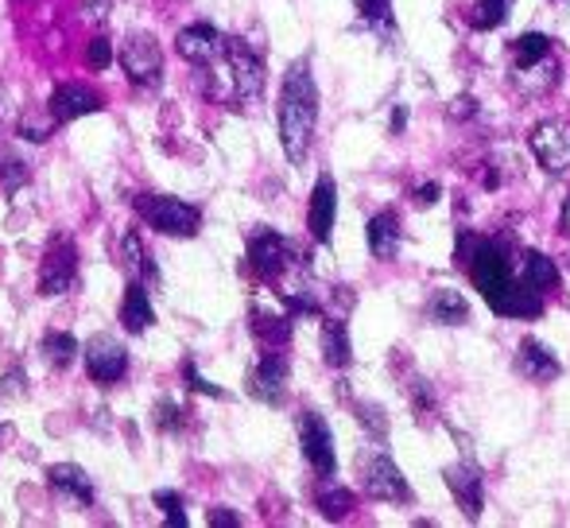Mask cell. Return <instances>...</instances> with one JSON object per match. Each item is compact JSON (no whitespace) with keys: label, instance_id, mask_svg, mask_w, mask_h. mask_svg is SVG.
<instances>
[{"label":"cell","instance_id":"1","mask_svg":"<svg viewBox=\"0 0 570 528\" xmlns=\"http://www.w3.org/2000/svg\"><path fill=\"white\" fill-rule=\"evenodd\" d=\"M458 264L470 272V280L478 284V292L485 295V303L497 315L509 319H540L543 315V292H535L524 276L520 264L512 261L517 250L501 237H473L470 229L458 234Z\"/></svg>","mask_w":570,"mask_h":528},{"label":"cell","instance_id":"2","mask_svg":"<svg viewBox=\"0 0 570 528\" xmlns=\"http://www.w3.org/2000/svg\"><path fill=\"white\" fill-rule=\"evenodd\" d=\"M318 125V86L307 59H295L279 86V144L295 167L307 164Z\"/></svg>","mask_w":570,"mask_h":528},{"label":"cell","instance_id":"3","mask_svg":"<svg viewBox=\"0 0 570 528\" xmlns=\"http://www.w3.org/2000/svg\"><path fill=\"white\" fill-rule=\"evenodd\" d=\"M136 214L164 237H195L203 229V211L175 195H136Z\"/></svg>","mask_w":570,"mask_h":528},{"label":"cell","instance_id":"4","mask_svg":"<svg viewBox=\"0 0 570 528\" xmlns=\"http://www.w3.org/2000/svg\"><path fill=\"white\" fill-rule=\"evenodd\" d=\"M226 70L233 106H253L264 94V59L245 39H226Z\"/></svg>","mask_w":570,"mask_h":528},{"label":"cell","instance_id":"5","mask_svg":"<svg viewBox=\"0 0 570 528\" xmlns=\"http://www.w3.org/2000/svg\"><path fill=\"white\" fill-rule=\"evenodd\" d=\"M357 470H361V486H365L368 498L389 501V506H412V501H415V493H412V486H407V478L400 475V467L384 451L361 454Z\"/></svg>","mask_w":570,"mask_h":528},{"label":"cell","instance_id":"6","mask_svg":"<svg viewBox=\"0 0 570 528\" xmlns=\"http://www.w3.org/2000/svg\"><path fill=\"white\" fill-rule=\"evenodd\" d=\"M120 70H125L136 90H156V86L164 82V51H159L156 36L132 31V36L120 43Z\"/></svg>","mask_w":570,"mask_h":528},{"label":"cell","instance_id":"7","mask_svg":"<svg viewBox=\"0 0 570 528\" xmlns=\"http://www.w3.org/2000/svg\"><path fill=\"white\" fill-rule=\"evenodd\" d=\"M248 268L264 280V284H279L287 272L295 268V250L284 234L276 229H256L248 237Z\"/></svg>","mask_w":570,"mask_h":528},{"label":"cell","instance_id":"8","mask_svg":"<svg viewBox=\"0 0 570 528\" xmlns=\"http://www.w3.org/2000/svg\"><path fill=\"white\" fill-rule=\"evenodd\" d=\"M78 280V250L67 234H59L47 245L43 261H39V295H62L70 292Z\"/></svg>","mask_w":570,"mask_h":528},{"label":"cell","instance_id":"9","mask_svg":"<svg viewBox=\"0 0 570 528\" xmlns=\"http://www.w3.org/2000/svg\"><path fill=\"white\" fill-rule=\"evenodd\" d=\"M299 447H303V459L311 462V470H315L318 478H334V470H338L334 436H331V423L318 412L299 415Z\"/></svg>","mask_w":570,"mask_h":528},{"label":"cell","instance_id":"10","mask_svg":"<svg viewBox=\"0 0 570 528\" xmlns=\"http://www.w3.org/2000/svg\"><path fill=\"white\" fill-rule=\"evenodd\" d=\"M82 358H86V373H90L98 385H117V381H125L128 350L120 346L114 334H94L82 346Z\"/></svg>","mask_w":570,"mask_h":528},{"label":"cell","instance_id":"11","mask_svg":"<svg viewBox=\"0 0 570 528\" xmlns=\"http://www.w3.org/2000/svg\"><path fill=\"white\" fill-rule=\"evenodd\" d=\"M287 378H292V365L279 350L261 354V362L248 370V397H256L261 404H284L287 397Z\"/></svg>","mask_w":570,"mask_h":528},{"label":"cell","instance_id":"12","mask_svg":"<svg viewBox=\"0 0 570 528\" xmlns=\"http://www.w3.org/2000/svg\"><path fill=\"white\" fill-rule=\"evenodd\" d=\"M532 156L540 159V167L548 175H563L570 167V129L563 121H540L528 136Z\"/></svg>","mask_w":570,"mask_h":528},{"label":"cell","instance_id":"13","mask_svg":"<svg viewBox=\"0 0 570 528\" xmlns=\"http://www.w3.org/2000/svg\"><path fill=\"white\" fill-rule=\"evenodd\" d=\"M443 482H446V490L454 493L458 509H462V514L470 517V521H478L481 509H485V486H481L478 462H473V459L451 462V467L443 470Z\"/></svg>","mask_w":570,"mask_h":528},{"label":"cell","instance_id":"14","mask_svg":"<svg viewBox=\"0 0 570 528\" xmlns=\"http://www.w3.org/2000/svg\"><path fill=\"white\" fill-rule=\"evenodd\" d=\"M175 47L187 62L206 67L214 59H226V36H222L214 23H187V28L175 36Z\"/></svg>","mask_w":570,"mask_h":528},{"label":"cell","instance_id":"15","mask_svg":"<svg viewBox=\"0 0 570 528\" xmlns=\"http://www.w3.org/2000/svg\"><path fill=\"white\" fill-rule=\"evenodd\" d=\"M101 109V98L90 90V86L82 82H62L55 86L51 101H47V114L55 117V125H70L78 121V117H90Z\"/></svg>","mask_w":570,"mask_h":528},{"label":"cell","instance_id":"16","mask_svg":"<svg viewBox=\"0 0 570 528\" xmlns=\"http://www.w3.org/2000/svg\"><path fill=\"white\" fill-rule=\"evenodd\" d=\"M334 218H338V187H334V175H318L315 190H311V206H307V229L318 245L331 242Z\"/></svg>","mask_w":570,"mask_h":528},{"label":"cell","instance_id":"17","mask_svg":"<svg viewBox=\"0 0 570 528\" xmlns=\"http://www.w3.org/2000/svg\"><path fill=\"white\" fill-rule=\"evenodd\" d=\"M517 370L524 373L528 381H535V385H551V381H559L563 365H559V358L551 354L543 342L524 339V342H520V350H517Z\"/></svg>","mask_w":570,"mask_h":528},{"label":"cell","instance_id":"18","mask_svg":"<svg viewBox=\"0 0 570 528\" xmlns=\"http://www.w3.org/2000/svg\"><path fill=\"white\" fill-rule=\"evenodd\" d=\"M400 242H404V229H400V214L392 206L368 218V253L376 261H396Z\"/></svg>","mask_w":570,"mask_h":528},{"label":"cell","instance_id":"19","mask_svg":"<svg viewBox=\"0 0 570 528\" xmlns=\"http://www.w3.org/2000/svg\"><path fill=\"white\" fill-rule=\"evenodd\" d=\"M47 486H51L59 498H70L75 506H94L90 475H86L82 467H75V462H55V467L47 470Z\"/></svg>","mask_w":570,"mask_h":528},{"label":"cell","instance_id":"20","mask_svg":"<svg viewBox=\"0 0 570 528\" xmlns=\"http://www.w3.org/2000/svg\"><path fill=\"white\" fill-rule=\"evenodd\" d=\"M248 326H253V339L264 342L268 350H284L292 342V315H284V311L253 307L248 311Z\"/></svg>","mask_w":570,"mask_h":528},{"label":"cell","instance_id":"21","mask_svg":"<svg viewBox=\"0 0 570 528\" xmlns=\"http://www.w3.org/2000/svg\"><path fill=\"white\" fill-rule=\"evenodd\" d=\"M120 323H125L128 334H144L151 323H156V311H151L148 287L140 280H128L125 300H120Z\"/></svg>","mask_w":570,"mask_h":528},{"label":"cell","instance_id":"22","mask_svg":"<svg viewBox=\"0 0 570 528\" xmlns=\"http://www.w3.org/2000/svg\"><path fill=\"white\" fill-rule=\"evenodd\" d=\"M423 315H428V323H439V326H462V323H470V303H465V295L454 292V287H439V292H431Z\"/></svg>","mask_w":570,"mask_h":528},{"label":"cell","instance_id":"23","mask_svg":"<svg viewBox=\"0 0 570 528\" xmlns=\"http://www.w3.org/2000/svg\"><path fill=\"white\" fill-rule=\"evenodd\" d=\"M323 358L331 370H345L353 362V346H350V326L342 315H326L323 319Z\"/></svg>","mask_w":570,"mask_h":528},{"label":"cell","instance_id":"24","mask_svg":"<svg viewBox=\"0 0 570 528\" xmlns=\"http://www.w3.org/2000/svg\"><path fill=\"white\" fill-rule=\"evenodd\" d=\"M117 261H120V268L128 272V280H156V264H151V253L144 250V242H140V234L136 229H128L125 237H120V245H117Z\"/></svg>","mask_w":570,"mask_h":528},{"label":"cell","instance_id":"25","mask_svg":"<svg viewBox=\"0 0 570 528\" xmlns=\"http://www.w3.org/2000/svg\"><path fill=\"white\" fill-rule=\"evenodd\" d=\"M315 506L326 521H345V517L357 509V493L350 486H338L334 478H323V486L315 490Z\"/></svg>","mask_w":570,"mask_h":528},{"label":"cell","instance_id":"26","mask_svg":"<svg viewBox=\"0 0 570 528\" xmlns=\"http://www.w3.org/2000/svg\"><path fill=\"white\" fill-rule=\"evenodd\" d=\"M520 276H524L528 284H532L535 292H543V295L559 292V284H563L556 261L543 257V253H520Z\"/></svg>","mask_w":570,"mask_h":528},{"label":"cell","instance_id":"27","mask_svg":"<svg viewBox=\"0 0 570 528\" xmlns=\"http://www.w3.org/2000/svg\"><path fill=\"white\" fill-rule=\"evenodd\" d=\"M512 78H517V86L524 94H535V98H543V94L559 86V62L548 55L543 62H535V67H528V70H517Z\"/></svg>","mask_w":570,"mask_h":528},{"label":"cell","instance_id":"28","mask_svg":"<svg viewBox=\"0 0 570 528\" xmlns=\"http://www.w3.org/2000/svg\"><path fill=\"white\" fill-rule=\"evenodd\" d=\"M361 23H365L373 36L396 39V16H392V0H357Z\"/></svg>","mask_w":570,"mask_h":528},{"label":"cell","instance_id":"29","mask_svg":"<svg viewBox=\"0 0 570 528\" xmlns=\"http://www.w3.org/2000/svg\"><path fill=\"white\" fill-rule=\"evenodd\" d=\"M509 51H512V70H528L551 55V39L540 36V31H528V36H520Z\"/></svg>","mask_w":570,"mask_h":528},{"label":"cell","instance_id":"30","mask_svg":"<svg viewBox=\"0 0 570 528\" xmlns=\"http://www.w3.org/2000/svg\"><path fill=\"white\" fill-rule=\"evenodd\" d=\"M353 412H357V423L365 428L368 439H376V443H384V439H389V431H392L389 412H384L376 400H353Z\"/></svg>","mask_w":570,"mask_h":528},{"label":"cell","instance_id":"31","mask_svg":"<svg viewBox=\"0 0 570 528\" xmlns=\"http://www.w3.org/2000/svg\"><path fill=\"white\" fill-rule=\"evenodd\" d=\"M82 354V346H78V339L75 334H62V331H51L43 339V358L55 365V370H67L75 358Z\"/></svg>","mask_w":570,"mask_h":528},{"label":"cell","instance_id":"32","mask_svg":"<svg viewBox=\"0 0 570 528\" xmlns=\"http://www.w3.org/2000/svg\"><path fill=\"white\" fill-rule=\"evenodd\" d=\"M28 179H31V167L23 164L12 148H0V190H4V195H16Z\"/></svg>","mask_w":570,"mask_h":528},{"label":"cell","instance_id":"33","mask_svg":"<svg viewBox=\"0 0 570 528\" xmlns=\"http://www.w3.org/2000/svg\"><path fill=\"white\" fill-rule=\"evenodd\" d=\"M509 4H512V0H478V4H473V12H470V28L473 31H493L497 23H504Z\"/></svg>","mask_w":570,"mask_h":528},{"label":"cell","instance_id":"34","mask_svg":"<svg viewBox=\"0 0 570 528\" xmlns=\"http://www.w3.org/2000/svg\"><path fill=\"white\" fill-rule=\"evenodd\" d=\"M407 400L415 404V412L428 420L431 412H435V389H431V381H423V378H407Z\"/></svg>","mask_w":570,"mask_h":528},{"label":"cell","instance_id":"35","mask_svg":"<svg viewBox=\"0 0 570 528\" xmlns=\"http://www.w3.org/2000/svg\"><path fill=\"white\" fill-rule=\"evenodd\" d=\"M156 506L164 509V525L167 528H183V525H187V514H183V498L175 490H159L156 493Z\"/></svg>","mask_w":570,"mask_h":528},{"label":"cell","instance_id":"36","mask_svg":"<svg viewBox=\"0 0 570 528\" xmlns=\"http://www.w3.org/2000/svg\"><path fill=\"white\" fill-rule=\"evenodd\" d=\"M114 55H117V47L109 43L106 36L90 39V43H86V67H90V70H109V62H114Z\"/></svg>","mask_w":570,"mask_h":528},{"label":"cell","instance_id":"37","mask_svg":"<svg viewBox=\"0 0 570 528\" xmlns=\"http://www.w3.org/2000/svg\"><path fill=\"white\" fill-rule=\"evenodd\" d=\"M183 415H187V412H183L175 400H159V404H156V428L159 431H179L183 428Z\"/></svg>","mask_w":570,"mask_h":528},{"label":"cell","instance_id":"38","mask_svg":"<svg viewBox=\"0 0 570 528\" xmlns=\"http://www.w3.org/2000/svg\"><path fill=\"white\" fill-rule=\"evenodd\" d=\"M183 378H187V381H190V389H195V393L226 400V389H218V385H214V381H206V378H203V373H198V370H195V362H183Z\"/></svg>","mask_w":570,"mask_h":528},{"label":"cell","instance_id":"39","mask_svg":"<svg viewBox=\"0 0 570 528\" xmlns=\"http://www.w3.org/2000/svg\"><path fill=\"white\" fill-rule=\"evenodd\" d=\"M439 195H443V187H439V183H423V187L412 190V203L415 206H435Z\"/></svg>","mask_w":570,"mask_h":528},{"label":"cell","instance_id":"40","mask_svg":"<svg viewBox=\"0 0 570 528\" xmlns=\"http://www.w3.org/2000/svg\"><path fill=\"white\" fill-rule=\"evenodd\" d=\"M206 521H210L214 528H237L240 517L229 514V509H210V514H206Z\"/></svg>","mask_w":570,"mask_h":528},{"label":"cell","instance_id":"41","mask_svg":"<svg viewBox=\"0 0 570 528\" xmlns=\"http://www.w3.org/2000/svg\"><path fill=\"white\" fill-rule=\"evenodd\" d=\"M470 114H478V106L470 109V98H458L451 106V117H470Z\"/></svg>","mask_w":570,"mask_h":528},{"label":"cell","instance_id":"42","mask_svg":"<svg viewBox=\"0 0 570 528\" xmlns=\"http://www.w3.org/2000/svg\"><path fill=\"white\" fill-rule=\"evenodd\" d=\"M86 8H90V12H86V16H90V20H106L109 0H90V4H86Z\"/></svg>","mask_w":570,"mask_h":528},{"label":"cell","instance_id":"43","mask_svg":"<svg viewBox=\"0 0 570 528\" xmlns=\"http://www.w3.org/2000/svg\"><path fill=\"white\" fill-rule=\"evenodd\" d=\"M404 129V109H396V114H392V133H400Z\"/></svg>","mask_w":570,"mask_h":528},{"label":"cell","instance_id":"44","mask_svg":"<svg viewBox=\"0 0 570 528\" xmlns=\"http://www.w3.org/2000/svg\"><path fill=\"white\" fill-rule=\"evenodd\" d=\"M563 234L570 237V198H567V206H563Z\"/></svg>","mask_w":570,"mask_h":528},{"label":"cell","instance_id":"45","mask_svg":"<svg viewBox=\"0 0 570 528\" xmlns=\"http://www.w3.org/2000/svg\"><path fill=\"white\" fill-rule=\"evenodd\" d=\"M4 106H8V98H4V86H0V117H4Z\"/></svg>","mask_w":570,"mask_h":528}]
</instances>
